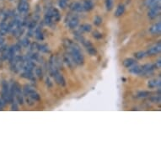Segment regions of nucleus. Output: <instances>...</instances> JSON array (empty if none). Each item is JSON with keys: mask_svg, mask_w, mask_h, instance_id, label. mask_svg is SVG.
Here are the masks:
<instances>
[{"mask_svg": "<svg viewBox=\"0 0 161 161\" xmlns=\"http://www.w3.org/2000/svg\"><path fill=\"white\" fill-rule=\"evenodd\" d=\"M149 8H150L149 9V18L154 19L160 15V2L152 5V6H150Z\"/></svg>", "mask_w": 161, "mask_h": 161, "instance_id": "nucleus-1", "label": "nucleus"}, {"mask_svg": "<svg viewBox=\"0 0 161 161\" xmlns=\"http://www.w3.org/2000/svg\"><path fill=\"white\" fill-rule=\"evenodd\" d=\"M3 89H2V98H3V101L7 102L9 101V88L8 82L6 81H3V84H2Z\"/></svg>", "mask_w": 161, "mask_h": 161, "instance_id": "nucleus-2", "label": "nucleus"}, {"mask_svg": "<svg viewBox=\"0 0 161 161\" xmlns=\"http://www.w3.org/2000/svg\"><path fill=\"white\" fill-rule=\"evenodd\" d=\"M142 71H141V74L143 75H149L153 73V70L156 69L155 65H153V64H145L143 67H141Z\"/></svg>", "mask_w": 161, "mask_h": 161, "instance_id": "nucleus-3", "label": "nucleus"}, {"mask_svg": "<svg viewBox=\"0 0 161 161\" xmlns=\"http://www.w3.org/2000/svg\"><path fill=\"white\" fill-rule=\"evenodd\" d=\"M29 9V3L27 0H20V2L18 4V11L20 14L26 13Z\"/></svg>", "mask_w": 161, "mask_h": 161, "instance_id": "nucleus-4", "label": "nucleus"}, {"mask_svg": "<svg viewBox=\"0 0 161 161\" xmlns=\"http://www.w3.org/2000/svg\"><path fill=\"white\" fill-rule=\"evenodd\" d=\"M161 47H160V42H159L157 45L152 46L151 48H149L148 50V52H146V55H149V56H153V55H156L160 52Z\"/></svg>", "mask_w": 161, "mask_h": 161, "instance_id": "nucleus-5", "label": "nucleus"}, {"mask_svg": "<svg viewBox=\"0 0 161 161\" xmlns=\"http://www.w3.org/2000/svg\"><path fill=\"white\" fill-rule=\"evenodd\" d=\"M55 81L57 82V84H58L59 85H62V86H64L65 85V79H64L63 76L59 73V72H56L53 75Z\"/></svg>", "mask_w": 161, "mask_h": 161, "instance_id": "nucleus-6", "label": "nucleus"}, {"mask_svg": "<svg viewBox=\"0 0 161 161\" xmlns=\"http://www.w3.org/2000/svg\"><path fill=\"white\" fill-rule=\"evenodd\" d=\"M151 34H153V35H159L161 31V24L160 22H157L156 24H154L152 27L149 30Z\"/></svg>", "mask_w": 161, "mask_h": 161, "instance_id": "nucleus-7", "label": "nucleus"}, {"mask_svg": "<svg viewBox=\"0 0 161 161\" xmlns=\"http://www.w3.org/2000/svg\"><path fill=\"white\" fill-rule=\"evenodd\" d=\"M70 8H71L72 10L75 11V12H82V11L84 10L83 5L81 4L80 3H79V2H76V3H72V5H71Z\"/></svg>", "mask_w": 161, "mask_h": 161, "instance_id": "nucleus-8", "label": "nucleus"}, {"mask_svg": "<svg viewBox=\"0 0 161 161\" xmlns=\"http://www.w3.org/2000/svg\"><path fill=\"white\" fill-rule=\"evenodd\" d=\"M83 8H84V10L90 11L94 8V3L91 0H85L83 4Z\"/></svg>", "mask_w": 161, "mask_h": 161, "instance_id": "nucleus-9", "label": "nucleus"}, {"mask_svg": "<svg viewBox=\"0 0 161 161\" xmlns=\"http://www.w3.org/2000/svg\"><path fill=\"white\" fill-rule=\"evenodd\" d=\"M51 13H52V20L58 21L60 20V13L57 9H51Z\"/></svg>", "mask_w": 161, "mask_h": 161, "instance_id": "nucleus-10", "label": "nucleus"}, {"mask_svg": "<svg viewBox=\"0 0 161 161\" xmlns=\"http://www.w3.org/2000/svg\"><path fill=\"white\" fill-rule=\"evenodd\" d=\"M129 69H130V72L132 73V74H136V75L141 74L142 69H141V67H140V66L135 65V64H134V65H132V67L129 68Z\"/></svg>", "mask_w": 161, "mask_h": 161, "instance_id": "nucleus-11", "label": "nucleus"}, {"mask_svg": "<svg viewBox=\"0 0 161 161\" xmlns=\"http://www.w3.org/2000/svg\"><path fill=\"white\" fill-rule=\"evenodd\" d=\"M78 25H79V20H78V18L73 17V18H72L71 20H69V27L70 28V29H74V28H76Z\"/></svg>", "mask_w": 161, "mask_h": 161, "instance_id": "nucleus-12", "label": "nucleus"}, {"mask_svg": "<svg viewBox=\"0 0 161 161\" xmlns=\"http://www.w3.org/2000/svg\"><path fill=\"white\" fill-rule=\"evenodd\" d=\"M125 12V7L123 4H119L118 7H117L116 10L115 12V15L116 17H120L122 16Z\"/></svg>", "mask_w": 161, "mask_h": 161, "instance_id": "nucleus-13", "label": "nucleus"}, {"mask_svg": "<svg viewBox=\"0 0 161 161\" xmlns=\"http://www.w3.org/2000/svg\"><path fill=\"white\" fill-rule=\"evenodd\" d=\"M135 62H136L135 60L132 59V58H126V59H125L124 62H123V66H124L125 68L129 69L132 65L135 64Z\"/></svg>", "mask_w": 161, "mask_h": 161, "instance_id": "nucleus-14", "label": "nucleus"}, {"mask_svg": "<svg viewBox=\"0 0 161 161\" xmlns=\"http://www.w3.org/2000/svg\"><path fill=\"white\" fill-rule=\"evenodd\" d=\"M160 79H153V80L149 81V88H156V87H160Z\"/></svg>", "mask_w": 161, "mask_h": 161, "instance_id": "nucleus-15", "label": "nucleus"}, {"mask_svg": "<svg viewBox=\"0 0 161 161\" xmlns=\"http://www.w3.org/2000/svg\"><path fill=\"white\" fill-rule=\"evenodd\" d=\"M35 37H36L37 39L39 40V41H42L43 39H44V36H43L42 33H41V27H37L36 29H35Z\"/></svg>", "mask_w": 161, "mask_h": 161, "instance_id": "nucleus-16", "label": "nucleus"}, {"mask_svg": "<svg viewBox=\"0 0 161 161\" xmlns=\"http://www.w3.org/2000/svg\"><path fill=\"white\" fill-rule=\"evenodd\" d=\"M29 96L33 100H35V101H37V100H40V95L38 93L35 92V90H34V91H32L31 94H29Z\"/></svg>", "mask_w": 161, "mask_h": 161, "instance_id": "nucleus-17", "label": "nucleus"}, {"mask_svg": "<svg viewBox=\"0 0 161 161\" xmlns=\"http://www.w3.org/2000/svg\"><path fill=\"white\" fill-rule=\"evenodd\" d=\"M34 89L33 88H31L30 85H27L26 84L25 86H24V94H26V95H29L32 92V91H34Z\"/></svg>", "mask_w": 161, "mask_h": 161, "instance_id": "nucleus-18", "label": "nucleus"}, {"mask_svg": "<svg viewBox=\"0 0 161 161\" xmlns=\"http://www.w3.org/2000/svg\"><path fill=\"white\" fill-rule=\"evenodd\" d=\"M151 94V93L149 91H141L138 94V97L139 98H145V97H148Z\"/></svg>", "mask_w": 161, "mask_h": 161, "instance_id": "nucleus-19", "label": "nucleus"}, {"mask_svg": "<svg viewBox=\"0 0 161 161\" xmlns=\"http://www.w3.org/2000/svg\"><path fill=\"white\" fill-rule=\"evenodd\" d=\"M134 56H135V58H137V59H143V58H145L146 53L144 52H138L134 54Z\"/></svg>", "mask_w": 161, "mask_h": 161, "instance_id": "nucleus-20", "label": "nucleus"}, {"mask_svg": "<svg viewBox=\"0 0 161 161\" xmlns=\"http://www.w3.org/2000/svg\"><path fill=\"white\" fill-rule=\"evenodd\" d=\"M38 49L41 52H49L50 50H49V47L46 46V45H39L38 46Z\"/></svg>", "mask_w": 161, "mask_h": 161, "instance_id": "nucleus-21", "label": "nucleus"}, {"mask_svg": "<svg viewBox=\"0 0 161 161\" xmlns=\"http://www.w3.org/2000/svg\"><path fill=\"white\" fill-rule=\"evenodd\" d=\"M87 51H88V52L90 55H91V56H94V55L97 53V51H96V49L94 48V47L93 46L87 47Z\"/></svg>", "mask_w": 161, "mask_h": 161, "instance_id": "nucleus-22", "label": "nucleus"}, {"mask_svg": "<svg viewBox=\"0 0 161 161\" xmlns=\"http://www.w3.org/2000/svg\"><path fill=\"white\" fill-rule=\"evenodd\" d=\"M45 23L46 24H48V25H51L52 23V18L51 15H49V14H46V15H45Z\"/></svg>", "mask_w": 161, "mask_h": 161, "instance_id": "nucleus-23", "label": "nucleus"}, {"mask_svg": "<svg viewBox=\"0 0 161 161\" xmlns=\"http://www.w3.org/2000/svg\"><path fill=\"white\" fill-rule=\"evenodd\" d=\"M105 6H106L107 10H111L113 7V0H106V2H105Z\"/></svg>", "mask_w": 161, "mask_h": 161, "instance_id": "nucleus-24", "label": "nucleus"}, {"mask_svg": "<svg viewBox=\"0 0 161 161\" xmlns=\"http://www.w3.org/2000/svg\"><path fill=\"white\" fill-rule=\"evenodd\" d=\"M81 28H82V31H86V32L91 31V25H90V24H84V25H83Z\"/></svg>", "mask_w": 161, "mask_h": 161, "instance_id": "nucleus-25", "label": "nucleus"}, {"mask_svg": "<svg viewBox=\"0 0 161 161\" xmlns=\"http://www.w3.org/2000/svg\"><path fill=\"white\" fill-rule=\"evenodd\" d=\"M101 23H102V19H101V17H100V16H96L95 18H94V24H95V25H100V24H101Z\"/></svg>", "mask_w": 161, "mask_h": 161, "instance_id": "nucleus-26", "label": "nucleus"}, {"mask_svg": "<svg viewBox=\"0 0 161 161\" xmlns=\"http://www.w3.org/2000/svg\"><path fill=\"white\" fill-rule=\"evenodd\" d=\"M68 1H69V0H59V3H58V4H59L60 8H62V9L65 8V7L67 6Z\"/></svg>", "mask_w": 161, "mask_h": 161, "instance_id": "nucleus-27", "label": "nucleus"}, {"mask_svg": "<svg viewBox=\"0 0 161 161\" xmlns=\"http://www.w3.org/2000/svg\"><path fill=\"white\" fill-rule=\"evenodd\" d=\"M151 101L153 102V103H160V95L153 96V97L151 98Z\"/></svg>", "mask_w": 161, "mask_h": 161, "instance_id": "nucleus-28", "label": "nucleus"}, {"mask_svg": "<svg viewBox=\"0 0 161 161\" xmlns=\"http://www.w3.org/2000/svg\"><path fill=\"white\" fill-rule=\"evenodd\" d=\"M21 43L24 47H27V46H29V45H30V41L28 38H24L23 40H22Z\"/></svg>", "mask_w": 161, "mask_h": 161, "instance_id": "nucleus-29", "label": "nucleus"}, {"mask_svg": "<svg viewBox=\"0 0 161 161\" xmlns=\"http://www.w3.org/2000/svg\"><path fill=\"white\" fill-rule=\"evenodd\" d=\"M36 26V22H35V20H33V21H31L29 24H28V27H29L30 30H33L34 28Z\"/></svg>", "mask_w": 161, "mask_h": 161, "instance_id": "nucleus-30", "label": "nucleus"}, {"mask_svg": "<svg viewBox=\"0 0 161 161\" xmlns=\"http://www.w3.org/2000/svg\"><path fill=\"white\" fill-rule=\"evenodd\" d=\"M35 73H36L38 78H42V69H41V68H37L35 69Z\"/></svg>", "mask_w": 161, "mask_h": 161, "instance_id": "nucleus-31", "label": "nucleus"}, {"mask_svg": "<svg viewBox=\"0 0 161 161\" xmlns=\"http://www.w3.org/2000/svg\"><path fill=\"white\" fill-rule=\"evenodd\" d=\"M93 36H94L95 39H101L102 34L100 33V32H98V31H94V33H93Z\"/></svg>", "mask_w": 161, "mask_h": 161, "instance_id": "nucleus-32", "label": "nucleus"}, {"mask_svg": "<svg viewBox=\"0 0 161 161\" xmlns=\"http://www.w3.org/2000/svg\"><path fill=\"white\" fill-rule=\"evenodd\" d=\"M160 66H161V60L159 59L158 61L156 62V64H155V67L156 69H160Z\"/></svg>", "mask_w": 161, "mask_h": 161, "instance_id": "nucleus-33", "label": "nucleus"}, {"mask_svg": "<svg viewBox=\"0 0 161 161\" xmlns=\"http://www.w3.org/2000/svg\"><path fill=\"white\" fill-rule=\"evenodd\" d=\"M12 110H13V111H17V110H18V107H17L16 104H15V105H14V104H13V106H12Z\"/></svg>", "mask_w": 161, "mask_h": 161, "instance_id": "nucleus-34", "label": "nucleus"}, {"mask_svg": "<svg viewBox=\"0 0 161 161\" xmlns=\"http://www.w3.org/2000/svg\"><path fill=\"white\" fill-rule=\"evenodd\" d=\"M46 84H47V85H49V87H52V84H51V81L49 79H46Z\"/></svg>", "mask_w": 161, "mask_h": 161, "instance_id": "nucleus-35", "label": "nucleus"}, {"mask_svg": "<svg viewBox=\"0 0 161 161\" xmlns=\"http://www.w3.org/2000/svg\"><path fill=\"white\" fill-rule=\"evenodd\" d=\"M3 35H4V34H3V33H2L1 31H0V37H3Z\"/></svg>", "mask_w": 161, "mask_h": 161, "instance_id": "nucleus-36", "label": "nucleus"}, {"mask_svg": "<svg viewBox=\"0 0 161 161\" xmlns=\"http://www.w3.org/2000/svg\"><path fill=\"white\" fill-rule=\"evenodd\" d=\"M2 107H3V105H2V102H1V100H0V110L2 109Z\"/></svg>", "mask_w": 161, "mask_h": 161, "instance_id": "nucleus-37", "label": "nucleus"}, {"mask_svg": "<svg viewBox=\"0 0 161 161\" xmlns=\"http://www.w3.org/2000/svg\"><path fill=\"white\" fill-rule=\"evenodd\" d=\"M10 1H12V0H10Z\"/></svg>", "mask_w": 161, "mask_h": 161, "instance_id": "nucleus-38", "label": "nucleus"}]
</instances>
